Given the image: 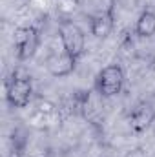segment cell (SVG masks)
<instances>
[{"mask_svg": "<svg viewBox=\"0 0 155 157\" xmlns=\"http://www.w3.org/2000/svg\"><path fill=\"white\" fill-rule=\"evenodd\" d=\"M33 97V82L28 75L13 73L6 80V99L13 108H26Z\"/></svg>", "mask_w": 155, "mask_h": 157, "instance_id": "2", "label": "cell"}, {"mask_svg": "<svg viewBox=\"0 0 155 157\" xmlns=\"http://www.w3.org/2000/svg\"><path fill=\"white\" fill-rule=\"evenodd\" d=\"M124 80L126 78H124L122 68L119 64H108V66H104L97 73L95 82H93V88H95V91L100 97L110 99V97H115V95H119L122 91Z\"/></svg>", "mask_w": 155, "mask_h": 157, "instance_id": "1", "label": "cell"}, {"mask_svg": "<svg viewBox=\"0 0 155 157\" xmlns=\"http://www.w3.org/2000/svg\"><path fill=\"white\" fill-rule=\"evenodd\" d=\"M115 13L110 11H95L89 17V31L95 39H106L113 29Z\"/></svg>", "mask_w": 155, "mask_h": 157, "instance_id": "7", "label": "cell"}, {"mask_svg": "<svg viewBox=\"0 0 155 157\" xmlns=\"http://www.w3.org/2000/svg\"><path fill=\"white\" fill-rule=\"evenodd\" d=\"M153 121H155V108L148 102H139L130 113V124L135 132L148 130Z\"/></svg>", "mask_w": 155, "mask_h": 157, "instance_id": "6", "label": "cell"}, {"mask_svg": "<svg viewBox=\"0 0 155 157\" xmlns=\"http://www.w3.org/2000/svg\"><path fill=\"white\" fill-rule=\"evenodd\" d=\"M40 46L39 29L33 26H24L15 31V49L18 60H29L35 57Z\"/></svg>", "mask_w": 155, "mask_h": 157, "instance_id": "4", "label": "cell"}, {"mask_svg": "<svg viewBox=\"0 0 155 157\" xmlns=\"http://www.w3.org/2000/svg\"><path fill=\"white\" fill-rule=\"evenodd\" d=\"M59 2H62V0H59Z\"/></svg>", "mask_w": 155, "mask_h": 157, "instance_id": "10", "label": "cell"}, {"mask_svg": "<svg viewBox=\"0 0 155 157\" xmlns=\"http://www.w3.org/2000/svg\"><path fill=\"white\" fill-rule=\"evenodd\" d=\"M135 35L141 39H150L155 35V13L146 9L139 15L135 24Z\"/></svg>", "mask_w": 155, "mask_h": 157, "instance_id": "8", "label": "cell"}, {"mask_svg": "<svg viewBox=\"0 0 155 157\" xmlns=\"http://www.w3.org/2000/svg\"><path fill=\"white\" fill-rule=\"evenodd\" d=\"M75 66H77V59L75 57H71L70 53H66L64 49L60 51V53H51L47 59H46V68H47V71L53 75V77H68V75H71L73 73V70H75Z\"/></svg>", "mask_w": 155, "mask_h": 157, "instance_id": "5", "label": "cell"}, {"mask_svg": "<svg viewBox=\"0 0 155 157\" xmlns=\"http://www.w3.org/2000/svg\"><path fill=\"white\" fill-rule=\"evenodd\" d=\"M152 66H153V70H155V55H153V59H152Z\"/></svg>", "mask_w": 155, "mask_h": 157, "instance_id": "9", "label": "cell"}, {"mask_svg": "<svg viewBox=\"0 0 155 157\" xmlns=\"http://www.w3.org/2000/svg\"><path fill=\"white\" fill-rule=\"evenodd\" d=\"M59 37L62 42V49L66 53H70L71 57L80 59L84 55V49H86V35L84 31L78 28L75 22L64 18L59 22Z\"/></svg>", "mask_w": 155, "mask_h": 157, "instance_id": "3", "label": "cell"}]
</instances>
